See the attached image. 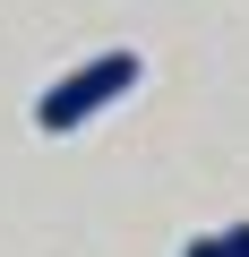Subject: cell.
Here are the masks:
<instances>
[{
  "label": "cell",
  "instance_id": "cell-1",
  "mask_svg": "<svg viewBox=\"0 0 249 257\" xmlns=\"http://www.w3.org/2000/svg\"><path fill=\"white\" fill-rule=\"evenodd\" d=\"M138 77H146V60H138V52H95V60H77L60 86H43V94H35V128H43V138H69V128H86L95 111H112Z\"/></svg>",
  "mask_w": 249,
  "mask_h": 257
},
{
  "label": "cell",
  "instance_id": "cell-2",
  "mask_svg": "<svg viewBox=\"0 0 249 257\" xmlns=\"http://www.w3.org/2000/svg\"><path fill=\"white\" fill-rule=\"evenodd\" d=\"M223 257H249V223H232V231H223Z\"/></svg>",
  "mask_w": 249,
  "mask_h": 257
},
{
  "label": "cell",
  "instance_id": "cell-3",
  "mask_svg": "<svg viewBox=\"0 0 249 257\" xmlns=\"http://www.w3.org/2000/svg\"><path fill=\"white\" fill-rule=\"evenodd\" d=\"M181 257H223V240H189V248H181Z\"/></svg>",
  "mask_w": 249,
  "mask_h": 257
}]
</instances>
